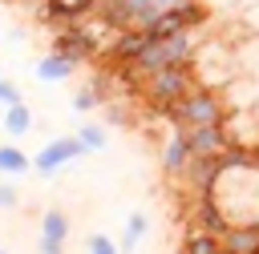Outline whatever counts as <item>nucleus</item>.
<instances>
[{"mask_svg":"<svg viewBox=\"0 0 259 254\" xmlns=\"http://www.w3.org/2000/svg\"><path fill=\"white\" fill-rule=\"evenodd\" d=\"M223 125H227L231 149H247V153L259 149V117H255V109H231Z\"/></svg>","mask_w":259,"mask_h":254,"instance_id":"obj_7","label":"nucleus"},{"mask_svg":"<svg viewBox=\"0 0 259 254\" xmlns=\"http://www.w3.org/2000/svg\"><path fill=\"white\" fill-rule=\"evenodd\" d=\"M97 101H101V85H97V81H85V85L73 93V109H77V113L97 109Z\"/></svg>","mask_w":259,"mask_h":254,"instance_id":"obj_20","label":"nucleus"},{"mask_svg":"<svg viewBox=\"0 0 259 254\" xmlns=\"http://www.w3.org/2000/svg\"><path fill=\"white\" fill-rule=\"evenodd\" d=\"M202 4H206L210 12H239V4H243V0H202Z\"/></svg>","mask_w":259,"mask_h":254,"instance_id":"obj_25","label":"nucleus"},{"mask_svg":"<svg viewBox=\"0 0 259 254\" xmlns=\"http://www.w3.org/2000/svg\"><path fill=\"white\" fill-rule=\"evenodd\" d=\"M32 4H40V0H32Z\"/></svg>","mask_w":259,"mask_h":254,"instance_id":"obj_29","label":"nucleus"},{"mask_svg":"<svg viewBox=\"0 0 259 254\" xmlns=\"http://www.w3.org/2000/svg\"><path fill=\"white\" fill-rule=\"evenodd\" d=\"M40 254H65V242H57V238H45V234H40Z\"/></svg>","mask_w":259,"mask_h":254,"instance_id":"obj_26","label":"nucleus"},{"mask_svg":"<svg viewBox=\"0 0 259 254\" xmlns=\"http://www.w3.org/2000/svg\"><path fill=\"white\" fill-rule=\"evenodd\" d=\"M190 69L198 73L194 81L198 85H206V89H227L235 77H239V65H235V44H227V40H202L198 44V52H194V60H190Z\"/></svg>","mask_w":259,"mask_h":254,"instance_id":"obj_3","label":"nucleus"},{"mask_svg":"<svg viewBox=\"0 0 259 254\" xmlns=\"http://www.w3.org/2000/svg\"><path fill=\"white\" fill-rule=\"evenodd\" d=\"M16 202H20L16 198V185H4L0 181V210H16Z\"/></svg>","mask_w":259,"mask_h":254,"instance_id":"obj_24","label":"nucleus"},{"mask_svg":"<svg viewBox=\"0 0 259 254\" xmlns=\"http://www.w3.org/2000/svg\"><path fill=\"white\" fill-rule=\"evenodd\" d=\"M85 254H121V246H117L109 234H89V242H85Z\"/></svg>","mask_w":259,"mask_h":254,"instance_id":"obj_21","label":"nucleus"},{"mask_svg":"<svg viewBox=\"0 0 259 254\" xmlns=\"http://www.w3.org/2000/svg\"><path fill=\"white\" fill-rule=\"evenodd\" d=\"M227 101H223V93L219 89H206V85H194L166 117H170V125H182V129H198V125H223L227 121Z\"/></svg>","mask_w":259,"mask_h":254,"instance_id":"obj_2","label":"nucleus"},{"mask_svg":"<svg viewBox=\"0 0 259 254\" xmlns=\"http://www.w3.org/2000/svg\"><path fill=\"white\" fill-rule=\"evenodd\" d=\"M194 85H198L194 73H190L186 65H174V69L146 73V77H142V97H146V105H154L158 113H170Z\"/></svg>","mask_w":259,"mask_h":254,"instance_id":"obj_4","label":"nucleus"},{"mask_svg":"<svg viewBox=\"0 0 259 254\" xmlns=\"http://www.w3.org/2000/svg\"><path fill=\"white\" fill-rule=\"evenodd\" d=\"M0 254H8V250H0Z\"/></svg>","mask_w":259,"mask_h":254,"instance_id":"obj_28","label":"nucleus"},{"mask_svg":"<svg viewBox=\"0 0 259 254\" xmlns=\"http://www.w3.org/2000/svg\"><path fill=\"white\" fill-rule=\"evenodd\" d=\"M16 101H24V97H20V89H16L8 77H0V109H4V105H16Z\"/></svg>","mask_w":259,"mask_h":254,"instance_id":"obj_23","label":"nucleus"},{"mask_svg":"<svg viewBox=\"0 0 259 254\" xmlns=\"http://www.w3.org/2000/svg\"><path fill=\"white\" fill-rule=\"evenodd\" d=\"M194 222H198V230H210V234H219V238L231 230V218H227V210L219 206V198H214V194H198Z\"/></svg>","mask_w":259,"mask_h":254,"instance_id":"obj_10","label":"nucleus"},{"mask_svg":"<svg viewBox=\"0 0 259 254\" xmlns=\"http://www.w3.org/2000/svg\"><path fill=\"white\" fill-rule=\"evenodd\" d=\"M0 77H4V73H0Z\"/></svg>","mask_w":259,"mask_h":254,"instance_id":"obj_30","label":"nucleus"},{"mask_svg":"<svg viewBox=\"0 0 259 254\" xmlns=\"http://www.w3.org/2000/svg\"><path fill=\"white\" fill-rule=\"evenodd\" d=\"M235 65L247 77H259V36L243 32V40H235Z\"/></svg>","mask_w":259,"mask_h":254,"instance_id":"obj_13","label":"nucleus"},{"mask_svg":"<svg viewBox=\"0 0 259 254\" xmlns=\"http://www.w3.org/2000/svg\"><path fill=\"white\" fill-rule=\"evenodd\" d=\"M89 149H85V141L73 133V137H53V141H45L40 145V153L32 157V173H45V177H53V173H61L65 165H73L77 157H85Z\"/></svg>","mask_w":259,"mask_h":254,"instance_id":"obj_5","label":"nucleus"},{"mask_svg":"<svg viewBox=\"0 0 259 254\" xmlns=\"http://www.w3.org/2000/svg\"><path fill=\"white\" fill-rule=\"evenodd\" d=\"M146 226H150V222H146V214H142V210H134V214L125 218V234H121V254H134V250H138V242L146 238Z\"/></svg>","mask_w":259,"mask_h":254,"instance_id":"obj_17","label":"nucleus"},{"mask_svg":"<svg viewBox=\"0 0 259 254\" xmlns=\"http://www.w3.org/2000/svg\"><path fill=\"white\" fill-rule=\"evenodd\" d=\"M73 73H77V60L65 56V52H57V48H49V52L36 60V77H40L45 85H61V81H69Z\"/></svg>","mask_w":259,"mask_h":254,"instance_id":"obj_11","label":"nucleus"},{"mask_svg":"<svg viewBox=\"0 0 259 254\" xmlns=\"http://www.w3.org/2000/svg\"><path fill=\"white\" fill-rule=\"evenodd\" d=\"M97 8H101V0H40V4H36V16H40V20L81 24V20H89Z\"/></svg>","mask_w":259,"mask_h":254,"instance_id":"obj_8","label":"nucleus"},{"mask_svg":"<svg viewBox=\"0 0 259 254\" xmlns=\"http://www.w3.org/2000/svg\"><path fill=\"white\" fill-rule=\"evenodd\" d=\"M28 129H32V109H28L24 101L4 105V133H8V137H24Z\"/></svg>","mask_w":259,"mask_h":254,"instance_id":"obj_15","label":"nucleus"},{"mask_svg":"<svg viewBox=\"0 0 259 254\" xmlns=\"http://www.w3.org/2000/svg\"><path fill=\"white\" fill-rule=\"evenodd\" d=\"M40 234L65 242V238H69V214H65V210H45V214H40Z\"/></svg>","mask_w":259,"mask_h":254,"instance_id":"obj_18","label":"nucleus"},{"mask_svg":"<svg viewBox=\"0 0 259 254\" xmlns=\"http://www.w3.org/2000/svg\"><path fill=\"white\" fill-rule=\"evenodd\" d=\"M32 169V157L20 145H0V177H20Z\"/></svg>","mask_w":259,"mask_h":254,"instance_id":"obj_14","label":"nucleus"},{"mask_svg":"<svg viewBox=\"0 0 259 254\" xmlns=\"http://www.w3.org/2000/svg\"><path fill=\"white\" fill-rule=\"evenodd\" d=\"M223 101H227V109H255V101H259V77L239 73V77L223 89Z\"/></svg>","mask_w":259,"mask_h":254,"instance_id":"obj_12","label":"nucleus"},{"mask_svg":"<svg viewBox=\"0 0 259 254\" xmlns=\"http://www.w3.org/2000/svg\"><path fill=\"white\" fill-rule=\"evenodd\" d=\"M255 117H259V101H255Z\"/></svg>","mask_w":259,"mask_h":254,"instance_id":"obj_27","label":"nucleus"},{"mask_svg":"<svg viewBox=\"0 0 259 254\" xmlns=\"http://www.w3.org/2000/svg\"><path fill=\"white\" fill-rule=\"evenodd\" d=\"M198 28H190V32H178V36H146V44H142V52L130 60V65H121L125 69V77H146V73H158V69H174V65H186L190 69V60H194V52H198Z\"/></svg>","mask_w":259,"mask_h":254,"instance_id":"obj_1","label":"nucleus"},{"mask_svg":"<svg viewBox=\"0 0 259 254\" xmlns=\"http://www.w3.org/2000/svg\"><path fill=\"white\" fill-rule=\"evenodd\" d=\"M239 24H243V32H255V36H259V0L239 12Z\"/></svg>","mask_w":259,"mask_h":254,"instance_id":"obj_22","label":"nucleus"},{"mask_svg":"<svg viewBox=\"0 0 259 254\" xmlns=\"http://www.w3.org/2000/svg\"><path fill=\"white\" fill-rule=\"evenodd\" d=\"M77 137L85 141V149H89V153H101V149L109 145V133H105V125H97V121H81Z\"/></svg>","mask_w":259,"mask_h":254,"instance_id":"obj_19","label":"nucleus"},{"mask_svg":"<svg viewBox=\"0 0 259 254\" xmlns=\"http://www.w3.org/2000/svg\"><path fill=\"white\" fill-rule=\"evenodd\" d=\"M186 133H190L194 157H223V153L231 149L227 125H198V129H186Z\"/></svg>","mask_w":259,"mask_h":254,"instance_id":"obj_9","label":"nucleus"},{"mask_svg":"<svg viewBox=\"0 0 259 254\" xmlns=\"http://www.w3.org/2000/svg\"><path fill=\"white\" fill-rule=\"evenodd\" d=\"M182 254H223V238L210 234V230H198V226H194V230L186 234Z\"/></svg>","mask_w":259,"mask_h":254,"instance_id":"obj_16","label":"nucleus"},{"mask_svg":"<svg viewBox=\"0 0 259 254\" xmlns=\"http://www.w3.org/2000/svg\"><path fill=\"white\" fill-rule=\"evenodd\" d=\"M194 161V145H190V133L182 125H170L166 141H162V173L166 177H182Z\"/></svg>","mask_w":259,"mask_h":254,"instance_id":"obj_6","label":"nucleus"}]
</instances>
